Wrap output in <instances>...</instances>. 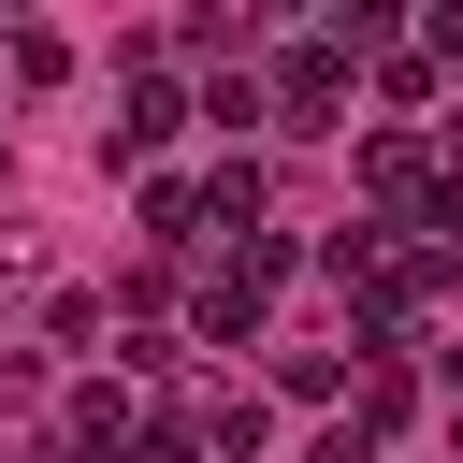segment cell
I'll return each mask as SVG.
<instances>
[{
    "instance_id": "1",
    "label": "cell",
    "mask_w": 463,
    "mask_h": 463,
    "mask_svg": "<svg viewBox=\"0 0 463 463\" xmlns=\"http://www.w3.org/2000/svg\"><path fill=\"white\" fill-rule=\"evenodd\" d=\"M347 72H362V58H347L333 29H304V43L275 58V87H260V101H275V130H333V101H347Z\"/></svg>"
},
{
    "instance_id": "2",
    "label": "cell",
    "mask_w": 463,
    "mask_h": 463,
    "mask_svg": "<svg viewBox=\"0 0 463 463\" xmlns=\"http://www.w3.org/2000/svg\"><path fill=\"white\" fill-rule=\"evenodd\" d=\"M174 116H188V87H159V72H145V87L116 101V130H101V159H159V145H174Z\"/></svg>"
},
{
    "instance_id": "3",
    "label": "cell",
    "mask_w": 463,
    "mask_h": 463,
    "mask_svg": "<svg viewBox=\"0 0 463 463\" xmlns=\"http://www.w3.org/2000/svg\"><path fill=\"white\" fill-rule=\"evenodd\" d=\"M203 232H232V246L260 232V159H246V145H232L217 174H203Z\"/></svg>"
},
{
    "instance_id": "4",
    "label": "cell",
    "mask_w": 463,
    "mask_h": 463,
    "mask_svg": "<svg viewBox=\"0 0 463 463\" xmlns=\"http://www.w3.org/2000/svg\"><path fill=\"white\" fill-rule=\"evenodd\" d=\"M347 420H362V434H405V420H420V376H405V362H362V376H347Z\"/></svg>"
},
{
    "instance_id": "5",
    "label": "cell",
    "mask_w": 463,
    "mask_h": 463,
    "mask_svg": "<svg viewBox=\"0 0 463 463\" xmlns=\"http://www.w3.org/2000/svg\"><path fill=\"white\" fill-rule=\"evenodd\" d=\"M145 246L174 260V246H203V188H174V174H145Z\"/></svg>"
},
{
    "instance_id": "6",
    "label": "cell",
    "mask_w": 463,
    "mask_h": 463,
    "mask_svg": "<svg viewBox=\"0 0 463 463\" xmlns=\"http://www.w3.org/2000/svg\"><path fill=\"white\" fill-rule=\"evenodd\" d=\"M188 116H217V130H275V101H260V72H246V58H232V72H217Z\"/></svg>"
},
{
    "instance_id": "7",
    "label": "cell",
    "mask_w": 463,
    "mask_h": 463,
    "mask_svg": "<svg viewBox=\"0 0 463 463\" xmlns=\"http://www.w3.org/2000/svg\"><path fill=\"white\" fill-rule=\"evenodd\" d=\"M275 391H289V405H333L347 362H333V347H275Z\"/></svg>"
},
{
    "instance_id": "8",
    "label": "cell",
    "mask_w": 463,
    "mask_h": 463,
    "mask_svg": "<svg viewBox=\"0 0 463 463\" xmlns=\"http://www.w3.org/2000/svg\"><path fill=\"white\" fill-rule=\"evenodd\" d=\"M376 101H391V116H420V101H434V58H420V43H391V58H376Z\"/></svg>"
},
{
    "instance_id": "9",
    "label": "cell",
    "mask_w": 463,
    "mask_h": 463,
    "mask_svg": "<svg viewBox=\"0 0 463 463\" xmlns=\"http://www.w3.org/2000/svg\"><path fill=\"white\" fill-rule=\"evenodd\" d=\"M304 463H376V434H362V420H333V434H318Z\"/></svg>"
},
{
    "instance_id": "10",
    "label": "cell",
    "mask_w": 463,
    "mask_h": 463,
    "mask_svg": "<svg viewBox=\"0 0 463 463\" xmlns=\"http://www.w3.org/2000/svg\"><path fill=\"white\" fill-rule=\"evenodd\" d=\"M449 463H463V405H449Z\"/></svg>"
},
{
    "instance_id": "11",
    "label": "cell",
    "mask_w": 463,
    "mask_h": 463,
    "mask_svg": "<svg viewBox=\"0 0 463 463\" xmlns=\"http://www.w3.org/2000/svg\"><path fill=\"white\" fill-rule=\"evenodd\" d=\"M449 405H463V347H449Z\"/></svg>"
},
{
    "instance_id": "12",
    "label": "cell",
    "mask_w": 463,
    "mask_h": 463,
    "mask_svg": "<svg viewBox=\"0 0 463 463\" xmlns=\"http://www.w3.org/2000/svg\"><path fill=\"white\" fill-rule=\"evenodd\" d=\"M0 174H14V145H0Z\"/></svg>"
}]
</instances>
